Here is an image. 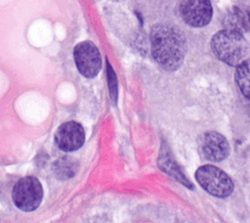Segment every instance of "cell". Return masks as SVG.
<instances>
[{
	"label": "cell",
	"mask_w": 250,
	"mask_h": 223,
	"mask_svg": "<svg viewBox=\"0 0 250 223\" xmlns=\"http://www.w3.org/2000/svg\"><path fill=\"white\" fill-rule=\"evenodd\" d=\"M151 54L155 62L167 70H176L184 61L187 44L184 33L175 25L155 24L150 31Z\"/></svg>",
	"instance_id": "obj_1"
},
{
	"label": "cell",
	"mask_w": 250,
	"mask_h": 223,
	"mask_svg": "<svg viewBox=\"0 0 250 223\" xmlns=\"http://www.w3.org/2000/svg\"><path fill=\"white\" fill-rule=\"evenodd\" d=\"M211 48L219 60L231 67L244 62L249 53V44L242 32L227 28L213 35Z\"/></svg>",
	"instance_id": "obj_2"
},
{
	"label": "cell",
	"mask_w": 250,
	"mask_h": 223,
	"mask_svg": "<svg viewBox=\"0 0 250 223\" xmlns=\"http://www.w3.org/2000/svg\"><path fill=\"white\" fill-rule=\"evenodd\" d=\"M195 179L208 194L217 198L229 197L234 188L232 180L226 172L210 164L198 167Z\"/></svg>",
	"instance_id": "obj_3"
},
{
	"label": "cell",
	"mask_w": 250,
	"mask_h": 223,
	"mask_svg": "<svg viewBox=\"0 0 250 223\" xmlns=\"http://www.w3.org/2000/svg\"><path fill=\"white\" fill-rule=\"evenodd\" d=\"M12 199L19 209L25 212L33 211L43 199L42 185L36 177L25 176L15 184Z\"/></svg>",
	"instance_id": "obj_4"
},
{
	"label": "cell",
	"mask_w": 250,
	"mask_h": 223,
	"mask_svg": "<svg viewBox=\"0 0 250 223\" xmlns=\"http://www.w3.org/2000/svg\"><path fill=\"white\" fill-rule=\"evenodd\" d=\"M73 58L79 72L84 77H95L102 67L100 51L91 41L79 42L73 49Z\"/></svg>",
	"instance_id": "obj_5"
},
{
	"label": "cell",
	"mask_w": 250,
	"mask_h": 223,
	"mask_svg": "<svg viewBox=\"0 0 250 223\" xmlns=\"http://www.w3.org/2000/svg\"><path fill=\"white\" fill-rule=\"evenodd\" d=\"M213 9L210 0H182L180 15L183 21L192 27L207 25L212 19Z\"/></svg>",
	"instance_id": "obj_6"
},
{
	"label": "cell",
	"mask_w": 250,
	"mask_h": 223,
	"mask_svg": "<svg viewBox=\"0 0 250 223\" xmlns=\"http://www.w3.org/2000/svg\"><path fill=\"white\" fill-rule=\"evenodd\" d=\"M85 132L82 125L70 120L62 123L55 134V141L58 148L63 152H73L84 144Z\"/></svg>",
	"instance_id": "obj_7"
},
{
	"label": "cell",
	"mask_w": 250,
	"mask_h": 223,
	"mask_svg": "<svg viewBox=\"0 0 250 223\" xmlns=\"http://www.w3.org/2000/svg\"><path fill=\"white\" fill-rule=\"evenodd\" d=\"M199 150L202 156L211 161H221L229 155V144L220 133L209 131L204 133L199 140Z\"/></svg>",
	"instance_id": "obj_8"
},
{
	"label": "cell",
	"mask_w": 250,
	"mask_h": 223,
	"mask_svg": "<svg viewBox=\"0 0 250 223\" xmlns=\"http://www.w3.org/2000/svg\"><path fill=\"white\" fill-rule=\"evenodd\" d=\"M234 80L240 92L250 100V60H245L236 67Z\"/></svg>",
	"instance_id": "obj_9"
},
{
	"label": "cell",
	"mask_w": 250,
	"mask_h": 223,
	"mask_svg": "<svg viewBox=\"0 0 250 223\" xmlns=\"http://www.w3.org/2000/svg\"><path fill=\"white\" fill-rule=\"evenodd\" d=\"M223 24L227 29H232L239 32L244 31L242 25L241 9L238 7H233L231 10H229L224 17Z\"/></svg>",
	"instance_id": "obj_10"
},
{
	"label": "cell",
	"mask_w": 250,
	"mask_h": 223,
	"mask_svg": "<svg viewBox=\"0 0 250 223\" xmlns=\"http://www.w3.org/2000/svg\"><path fill=\"white\" fill-rule=\"evenodd\" d=\"M74 161H71L70 158H61L55 163V172L57 173L58 177L65 179L73 176L75 173V168H74Z\"/></svg>",
	"instance_id": "obj_11"
},
{
	"label": "cell",
	"mask_w": 250,
	"mask_h": 223,
	"mask_svg": "<svg viewBox=\"0 0 250 223\" xmlns=\"http://www.w3.org/2000/svg\"><path fill=\"white\" fill-rule=\"evenodd\" d=\"M241 17L244 31L250 32V5L241 9Z\"/></svg>",
	"instance_id": "obj_12"
}]
</instances>
